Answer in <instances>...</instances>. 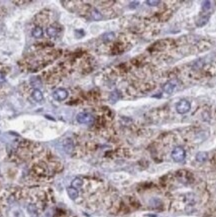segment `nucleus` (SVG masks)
I'll return each instance as SVG.
<instances>
[{
  "instance_id": "obj_1",
  "label": "nucleus",
  "mask_w": 216,
  "mask_h": 217,
  "mask_svg": "<svg viewBox=\"0 0 216 217\" xmlns=\"http://www.w3.org/2000/svg\"><path fill=\"white\" fill-rule=\"evenodd\" d=\"M171 156H172V159L175 162H182V161H184L185 156H186L185 150H184L182 147L177 146V147H175L174 149H173Z\"/></svg>"
},
{
  "instance_id": "obj_2",
  "label": "nucleus",
  "mask_w": 216,
  "mask_h": 217,
  "mask_svg": "<svg viewBox=\"0 0 216 217\" xmlns=\"http://www.w3.org/2000/svg\"><path fill=\"white\" fill-rule=\"evenodd\" d=\"M76 120H77L78 123H80V124H92L93 121H94V117L89 113L81 112V113L77 114Z\"/></svg>"
},
{
  "instance_id": "obj_3",
  "label": "nucleus",
  "mask_w": 216,
  "mask_h": 217,
  "mask_svg": "<svg viewBox=\"0 0 216 217\" xmlns=\"http://www.w3.org/2000/svg\"><path fill=\"white\" fill-rule=\"evenodd\" d=\"M190 107H191L190 102L183 99V100H180L176 104V111L179 114H185L190 110Z\"/></svg>"
},
{
  "instance_id": "obj_4",
  "label": "nucleus",
  "mask_w": 216,
  "mask_h": 217,
  "mask_svg": "<svg viewBox=\"0 0 216 217\" xmlns=\"http://www.w3.org/2000/svg\"><path fill=\"white\" fill-rule=\"evenodd\" d=\"M67 96H68L67 90L63 89V88H59V89H56L53 92V98L55 99V100H58V101L65 100V99L67 98Z\"/></svg>"
},
{
  "instance_id": "obj_5",
  "label": "nucleus",
  "mask_w": 216,
  "mask_h": 217,
  "mask_svg": "<svg viewBox=\"0 0 216 217\" xmlns=\"http://www.w3.org/2000/svg\"><path fill=\"white\" fill-rule=\"evenodd\" d=\"M175 87H176V85H175L174 82L169 81L163 86V90H164V92L167 93V94H172L173 91H174V89H175Z\"/></svg>"
},
{
  "instance_id": "obj_6",
  "label": "nucleus",
  "mask_w": 216,
  "mask_h": 217,
  "mask_svg": "<svg viewBox=\"0 0 216 217\" xmlns=\"http://www.w3.org/2000/svg\"><path fill=\"white\" fill-rule=\"evenodd\" d=\"M195 158L198 162H205L208 158V154H207V152H204V151H200V152L196 154Z\"/></svg>"
},
{
  "instance_id": "obj_7",
  "label": "nucleus",
  "mask_w": 216,
  "mask_h": 217,
  "mask_svg": "<svg viewBox=\"0 0 216 217\" xmlns=\"http://www.w3.org/2000/svg\"><path fill=\"white\" fill-rule=\"evenodd\" d=\"M67 193H68V196H69L71 199H73V200H75V199L78 197L77 189H75V188H73V187L67 188Z\"/></svg>"
},
{
  "instance_id": "obj_8",
  "label": "nucleus",
  "mask_w": 216,
  "mask_h": 217,
  "mask_svg": "<svg viewBox=\"0 0 216 217\" xmlns=\"http://www.w3.org/2000/svg\"><path fill=\"white\" fill-rule=\"evenodd\" d=\"M32 97H33V99L35 101H38V102H40L43 100V94L41 93V91L40 90H38V89H35L32 92Z\"/></svg>"
},
{
  "instance_id": "obj_9",
  "label": "nucleus",
  "mask_w": 216,
  "mask_h": 217,
  "mask_svg": "<svg viewBox=\"0 0 216 217\" xmlns=\"http://www.w3.org/2000/svg\"><path fill=\"white\" fill-rule=\"evenodd\" d=\"M114 36H115V34L113 32H107L102 35V40L105 42H109L114 39Z\"/></svg>"
},
{
  "instance_id": "obj_10",
  "label": "nucleus",
  "mask_w": 216,
  "mask_h": 217,
  "mask_svg": "<svg viewBox=\"0 0 216 217\" xmlns=\"http://www.w3.org/2000/svg\"><path fill=\"white\" fill-rule=\"evenodd\" d=\"M209 20V15H206V16H202L200 17L199 19L197 20L196 22V24H197V26H203V25H205L207 23V21Z\"/></svg>"
},
{
  "instance_id": "obj_11",
  "label": "nucleus",
  "mask_w": 216,
  "mask_h": 217,
  "mask_svg": "<svg viewBox=\"0 0 216 217\" xmlns=\"http://www.w3.org/2000/svg\"><path fill=\"white\" fill-rule=\"evenodd\" d=\"M82 185H83V181H82L81 178H75L74 180L72 181V187L75 188V189L81 188Z\"/></svg>"
},
{
  "instance_id": "obj_12",
  "label": "nucleus",
  "mask_w": 216,
  "mask_h": 217,
  "mask_svg": "<svg viewBox=\"0 0 216 217\" xmlns=\"http://www.w3.org/2000/svg\"><path fill=\"white\" fill-rule=\"evenodd\" d=\"M91 17L94 19V20L99 21V20H101V19H102V14L99 12L97 9H93L92 12H91Z\"/></svg>"
},
{
  "instance_id": "obj_13",
  "label": "nucleus",
  "mask_w": 216,
  "mask_h": 217,
  "mask_svg": "<svg viewBox=\"0 0 216 217\" xmlns=\"http://www.w3.org/2000/svg\"><path fill=\"white\" fill-rule=\"evenodd\" d=\"M47 34H48V36H50V37H56L58 34V31L56 28L50 26L47 28Z\"/></svg>"
},
{
  "instance_id": "obj_14",
  "label": "nucleus",
  "mask_w": 216,
  "mask_h": 217,
  "mask_svg": "<svg viewBox=\"0 0 216 217\" xmlns=\"http://www.w3.org/2000/svg\"><path fill=\"white\" fill-rule=\"evenodd\" d=\"M42 29L40 27H36V28H34L33 29V31H32V35H33V37H36V38H37V37H40L41 35H42Z\"/></svg>"
},
{
  "instance_id": "obj_15",
  "label": "nucleus",
  "mask_w": 216,
  "mask_h": 217,
  "mask_svg": "<svg viewBox=\"0 0 216 217\" xmlns=\"http://www.w3.org/2000/svg\"><path fill=\"white\" fill-rule=\"evenodd\" d=\"M118 98H119V93L117 92V91H114V92H112L111 94H110L109 100L111 102H116L118 100Z\"/></svg>"
},
{
  "instance_id": "obj_16",
  "label": "nucleus",
  "mask_w": 216,
  "mask_h": 217,
  "mask_svg": "<svg viewBox=\"0 0 216 217\" xmlns=\"http://www.w3.org/2000/svg\"><path fill=\"white\" fill-rule=\"evenodd\" d=\"M64 148H65V150H66L67 152H70V151L73 149V144H72V142L69 141V140H67V141H66V143L64 144Z\"/></svg>"
},
{
  "instance_id": "obj_17",
  "label": "nucleus",
  "mask_w": 216,
  "mask_h": 217,
  "mask_svg": "<svg viewBox=\"0 0 216 217\" xmlns=\"http://www.w3.org/2000/svg\"><path fill=\"white\" fill-rule=\"evenodd\" d=\"M210 7H211V2L210 1H203L202 2V10L207 11V10L210 9Z\"/></svg>"
},
{
  "instance_id": "obj_18",
  "label": "nucleus",
  "mask_w": 216,
  "mask_h": 217,
  "mask_svg": "<svg viewBox=\"0 0 216 217\" xmlns=\"http://www.w3.org/2000/svg\"><path fill=\"white\" fill-rule=\"evenodd\" d=\"M146 3L149 5V6H157V5L160 3V1L158 0H147Z\"/></svg>"
},
{
  "instance_id": "obj_19",
  "label": "nucleus",
  "mask_w": 216,
  "mask_h": 217,
  "mask_svg": "<svg viewBox=\"0 0 216 217\" xmlns=\"http://www.w3.org/2000/svg\"><path fill=\"white\" fill-rule=\"evenodd\" d=\"M5 81V77L2 73H0V83H2V82Z\"/></svg>"
},
{
  "instance_id": "obj_20",
  "label": "nucleus",
  "mask_w": 216,
  "mask_h": 217,
  "mask_svg": "<svg viewBox=\"0 0 216 217\" xmlns=\"http://www.w3.org/2000/svg\"><path fill=\"white\" fill-rule=\"evenodd\" d=\"M130 5H131V6H130V8H135L138 5V2H131V3H130Z\"/></svg>"
}]
</instances>
